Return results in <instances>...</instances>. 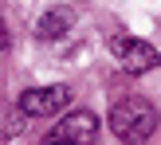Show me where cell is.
I'll return each instance as SVG.
<instances>
[{"instance_id":"6da1fadb","label":"cell","mask_w":161,"mask_h":145,"mask_svg":"<svg viewBox=\"0 0 161 145\" xmlns=\"http://www.w3.org/2000/svg\"><path fill=\"white\" fill-rule=\"evenodd\" d=\"M106 126L114 130V137L122 145H146L157 133V110H153V102L138 98V94H126V98H118L110 106Z\"/></svg>"},{"instance_id":"7a4b0ae2","label":"cell","mask_w":161,"mask_h":145,"mask_svg":"<svg viewBox=\"0 0 161 145\" xmlns=\"http://www.w3.org/2000/svg\"><path fill=\"white\" fill-rule=\"evenodd\" d=\"M98 133H102L98 114H91V110H71V114L59 118V126H51V130L43 133L39 145H94Z\"/></svg>"},{"instance_id":"3957f363","label":"cell","mask_w":161,"mask_h":145,"mask_svg":"<svg viewBox=\"0 0 161 145\" xmlns=\"http://www.w3.org/2000/svg\"><path fill=\"white\" fill-rule=\"evenodd\" d=\"M110 55L118 59V67L126 75H146L161 63V51L146 39H134V35H110Z\"/></svg>"},{"instance_id":"277c9868","label":"cell","mask_w":161,"mask_h":145,"mask_svg":"<svg viewBox=\"0 0 161 145\" xmlns=\"http://www.w3.org/2000/svg\"><path fill=\"white\" fill-rule=\"evenodd\" d=\"M71 106V86L51 83V86H28L20 94V110L28 118H55Z\"/></svg>"},{"instance_id":"5b68a950","label":"cell","mask_w":161,"mask_h":145,"mask_svg":"<svg viewBox=\"0 0 161 145\" xmlns=\"http://www.w3.org/2000/svg\"><path fill=\"white\" fill-rule=\"evenodd\" d=\"M71 28H75V8H67V4L47 8V12L36 20V35L39 39H59V35H67Z\"/></svg>"},{"instance_id":"8992f818","label":"cell","mask_w":161,"mask_h":145,"mask_svg":"<svg viewBox=\"0 0 161 145\" xmlns=\"http://www.w3.org/2000/svg\"><path fill=\"white\" fill-rule=\"evenodd\" d=\"M8 43H12V39H8V28H4V20H0V51H4Z\"/></svg>"}]
</instances>
